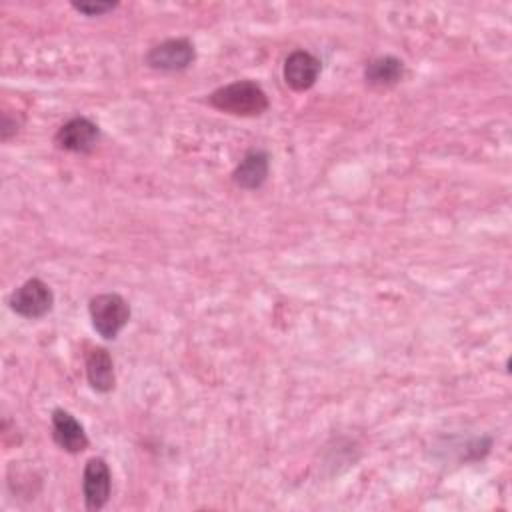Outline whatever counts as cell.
I'll return each instance as SVG.
<instances>
[{
  "label": "cell",
  "mask_w": 512,
  "mask_h": 512,
  "mask_svg": "<svg viewBox=\"0 0 512 512\" xmlns=\"http://www.w3.org/2000/svg\"><path fill=\"white\" fill-rule=\"evenodd\" d=\"M208 104L220 112L242 118L260 116L270 106L266 92L254 80H236L216 88L208 94Z\"/></svg>",
  "instance_id": "cell-1"
},
{
  "label": "cell",
  "mask_w": 512,
  "mask_h": 512,
  "mask_svg": "<svg viewBox=\"0 0 512 512\" xmlns=\"http://www.w3.org/2000/svg\"><path fill=\"white\" fill-rule=\"evenodd\" d=\"M88 314L98 336L104 340H116L130 320V306L120 294L102 292L90 298Z\"/></svg>",
  "instance_id": "cell-2"
},
{
  "label": "cell",
  "mask_w": 512,
  "mask_h": 512,
  "mask_svg": "<svg viewBox=\"0 0 512 512\" xmlns=\"http://www.w3.org/2000/svg\"><path fill=\"white\" fill-rule=\"evenodd\" d=\"M52 306L54 292L40 278H28L8 296V308L26 320H38L46 316L52 310Z\"/></svg>",
  "instance_id": "cell-3"
},
{
  "label": "cell",
  "mask_w": 512,
  "mask_h": 512,
  "mask_svg": "<svg viewBox=\"0 0 512 512\" xmlns=\"http://www.w3.org/2000/svg\"><path fill=\"white\" fill-rule=\"evenodd\" d=\"M196 60L194 44L188 38H168L146 52L144 62L158 72H182Z\"/></svg>",
  "instance_id": "cell-4"
},
{
  "label": "cell",
  "mask_w": 512,
  "mask_h": 512,
  "mask_svg": "<svg viewBox=\"0 0 512 512\" xmlns=\"http://www.w3.org/2000/svg\"><path fill=\"white\" fill-rule=\"evenodd\" d=\"M112 492V472L104 458L92 456L84 464L82 472V496L86 510H102Z\"/></svg>",
  "instance_id": "cell-5"
},
{
  "label": "cell",
  "mask_w": 512,
  "mask_h": 512,
  "mask_svg": "<svg viewBox=\"0 0 512 512\" xmlns=\"http://www.w3.org/2000/svg\"><path fill=\"white\" fill-rule=\"evenodd\" d=\"M100 142V128L86 116H74L66 120L54 134V144L60 150L74 154H88Z\"/></svg>",
  "instance_id": "cell-6"
},
{
  "label": "cell",
  "mask_w": 512,
  "mask_h": 512,
  "mask_svg": "<svg viewBox=\"0 0 512 512\" xmlns=\"http://www.w3.org/2000/svg\"><path fill=\"white\" fill-rule=\"evenodd\" d=\"M322 72V62L308 50H294L284 60V82L294 92L310 90Z\"/></svg>",
  "instance_id": "cell-7"
},
{
  "label": "cell",
  "mask_w": 512,
  "mask_h": 512,
  "mask_svg": "<svg viewBox=\"0 0 512 512\" xmlns=\"http://www.w3.org/2000/svg\"><path fill=\"white\" fill-rule=\"evenodd\" d=\"M50 428H52V440L60 450L68 454H80L88 448V436L84 432V426L68 410L64 408L52 410Z\"/></svg>",
  "instance_id": "cell-8"
},
{
  "label": "cell",
  "mask_w": 512,
  "mask_h": 512,
  "mask_svg": "<svg viewBox=\"0 0 512 512\" xmlns=\"http://www.w3.org/2000/svg\"><path fill=\"white\" fill-rule=\"evenodd\" d=\"M86 366V380L94 392L108 394L116 386V372L112 356L102 346H90L84 356Z\"/></svg>",
  "instance_id": "cell-9"
},
{
  "label": "cell",
  "mask_w": 512,
  "mask_h": 512,
  "mask_svg": "<svg viewBox=\"0 0 512 512\" xmlns=\"http://www.w3.org/2000/svg\"><path fill=\"white\" fill-rule=\"evenodd\" d=\"M270 172V156L264 150H248L232 172V180L242 190H258Z\"/></svg>",
  "instance_id": "cell-10"
},
{
  "label": "cell",
  "mask_w": 512,
  "mask_h": 512,
  "mask_svg": "<svg viewBox=\"0 0 512 512\" xmlns=\"http://www.w3.org/2000/svg\"><path fill=\"white\" fill-rule=\"evenodd\" d=\"M404 62L396 56L372 58L364 68V80L372 88H392L404 78Z\"/></svg>",
  "instance_id": "cell-11"
},
{
  "label": "cell",
  "mask_w": 512,
  "mask_h": 512,
  "mask_svg": "<svg viewBox=\"0 0 512 512\" xmlns=\"http://www.w3.org/2000/svg\"><path fill=\"white\" fill-rule=\"evenodd\" d=\"M116 6V2H72V8L84 16H102L112 12Z\"/></svg>",
  "instance_id": "cell-12"
},
{
  "label": "cell",
  "mask_w": 512,
  "mask_h": 512,
  "mask_svg": "<svg viewBox=\"0 0 512 512\" xmlns=\"http://www.w3.org/2000/svg\"><path fill=\"white\" fill-rule=\"evenodd\" d=\"M22 116L20 114H12V112H2V124H0V138L2 142H8L12 136L18 134L20 126H22Z\"/></svg>",
  "instance_id": "cell-13"
}]
</instances>
